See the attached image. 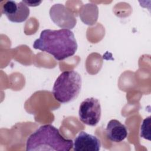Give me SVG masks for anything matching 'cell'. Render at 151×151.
I'll return each instance as SVG.
<instances>
[{
    "label": "cell",
    "mask_w": 151,
    "mask_h": 151,
    "mask_svg": "<svg viewBox=\"0 0 151 151\" xmlns=\"http://www.w3.org/2000/svg\"><path fill=\"white\" fill-rule=\"evenodd\" d=\"M150 116L145 119L140 127V136L145 139L150 140Z\"/></svg>",
    "instance_id": "cell-9"
},
{
    "label": "cell",
    "mask_w": 151,
    "mask_h": 151,
    "mask_svg": "<svg viewBox=\"0 0 151 151\" xmlns=\"http://www.w3.org/2000/svg\"><path fill=\"white\" fill-rule=\"evenodd\" d=\"M50 15L53 22L61 28H73L76 24V18L74 14L62 4H58L52 6Z\"/></svg>",
    "instance_id": "cell-6"
},
{
    "label": "cell",
    "mask_w": 151,
    "mask_h": 151,
    "mask_svg": "<svg viewBox=\"0 0 151 151\" xmlns=\"http://www.w3.org/2000/svg\"><path fill=\"white\" fill-rule=\"evenodd\" d=\"M101 114L99 100L94 97H89L83 100L79 107L78 116L80 121L90 126H95L99 122Z\"/></svg>",
    "instance_id": "cell-4"
},
{
    "label": "cell",
    "mask_w": 151,
    "mask_h": 151,
    "mask_svg": "<svg viewBox=\"0 0 151 151\" xmlns=\"http://www.w3.org/2000/svg\"><path fill=\"white\" fill-rule=\"evenodd\" d=\"M81 84V77L78 73L74 70L63 71L54 82L53 96L60 103H69L78 97Z\"/></svg>",
    "instance_id": "cell-3"
},
{
    "label": "cell",
    "mask_w": 151,
    "mask_h": 151,
    "mask_svg": "<svg viewBox=\"0 0 151 151\" xmlns=\"http://www.w3.org/2000/svg\"><path fill=\"white\" fill-rule=\"evenodd\" d=\"M100 147V139L84 131L80 132L74 141L73 150L76 151H99Z\"/></svg>",
    "instance_id": "cell-7"
},
{
    "label": "cell",
    "mask_w": 151,
    "mask_h": 151,
    "mask_svg": "<svg viewBox=\"0 0 151 151\" xmlns=\"http://www.w3.org/2000/svg\"><path fill=\"white\" fill-rule=\"evenodd\" d=\"M73 147L71 139L64 138L51 124L41 126L27 139V151H68Z\"/></svg>",
    "instance_id": "cell-2"
},
{
    "label": "cell",
    "mask_w": 151,
    "mask_h": 151,
    "mask_svg": "<svg viewBox=\"0 0 151 151\" xmlns=\"http://www.w3.org/2000/svg\"><path fill=\"white\" fill-rule=\"evenodd\" d=\"M27 6H36L39 5L42 1H36V2H33V1H22Z\"/></svg>",
    "instance_id": "cell-10"
},
{
    "label": "cell",
    "mask_w": 151,
    "mask_h": 151,
    "mask_svg": "<svg viewBox=\"0 0 151 151\" xmlns=\"http://www.w3.org/2000/svg\"><path fill=\"white\" fill-rule=\"evenodd\" d=\"M33 47L61 61L74 55L78 45L74 34L70 29H46L41 32L39 38L34 42Z\"/></svg>",
    "instance_id": "cell-1"
},
{
    "label": "cell",
    "mask_w": 151,
    "mask_h": 151,
    "mask_svg": "<svg viewBox=\"0 0 151 151\" xmlns=\"http://www.w3.org/2000/svg\"><path fill=\"white\" fill-rule=\"evenodd\" d=\"M106 132L107 138L110 141L116 143H119L124 140L128 134L126 127L116 119L110 120L108 122Z\"/></svg>",
    "instance_id": "cell-8"
},
{
    "label": "cell",
    "mask_w": 151,
    "mask_h": 151,
    "mask_svg": "<svg viewBox=\"0 0 151 151\" xmlns=\"http://www.w3.org/2000/svg\"><path fill=\"white\" fill-rule=\"evenodd\" d=\"M2 12L10 21L20 23L28 18L29 15V9L22 1L19 2L7 1L2 6Z\"/></svg>",
    "instance_id": "cell-5"
}]
</instances>
